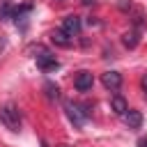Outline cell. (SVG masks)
Listing matches in <instances>:
<instances>
[{
    "label": "cell",
    "mask_w": 147,
    "mask_h": 147,
    "mask_svg": "<svg viewBox=\"0 0 147 147\" xmlns=\"http://www.w3.org/2000/svg\"><path fill=\"white\" fill-rule=\"evenodd\" d=\"M92 85H94V76H92L90 71H78V74H76L74 87H76L78 92H87V90H92Z\"/></svg>",
    "instance_id": "4"
},
{
    "label": "cell",
    "mask_w": 147,
    "mask_h": 147,
    "mask_svg": "<svg viewBox=\"0 0 147 147\" xmlns=\"http://www.w3.org/2000/svg\"><path fill=\"white\" fill-rule=\"evenodd\" d=\"M110 108H113V113H115V115H119V117H124V113L129 110V106H126L124 96H119V94H115V96L110 99Z\"/></svg>",
    "instance_id": "9"
},
{
    "label": "cell",
    "mask_w": 147,
    "mask_h": 147,
    "mask_svg": "<svg viewBox=\"0 0 147 147\" xmlns=\"http://www.w3.org/2000/svg\"><path fill=\"white\" fill-rule=\"evenodd\" d=\"M44 90H46V94H48V99H57V96H60V87H57L55 83H51V80H46V85H44Z\"/></svg>",
    "instance_id": "11"
},
{
    "label": "cell",
    "mask_w": 147,
    "mask_h": 147,
    "mask_svg": "<svg viewBox=\"0 0 147 147\" xmlns=\"http://www.w3.org/2000/svg\"><path fill=\"white\" fill-rule=\"evenodd\" d=\"M9 16H14V11H11L7 5H2V7H0V18H9Z\"/></svg>",
    "instance_id": "12"
},
{
    "label": "cell",
    "mask_w": 147,
    "mask_h": 147,
    "mask_svg": "<svg viewBox=\"0 0 147 147\" xmlns=\"http://www.w3.org/2000/svg\"><path fill=\"white\" fill-rule=\"evenodd\" d=\"M34 60H37V67L44 69V71H55V69L60 67L57 57H55L53 53H48L46 48H41V46H37V55H34Z\"/></svg>",
    "instance_id": "2"
},
{
    "label": "cell",
    "mask_w": 147,
    "mask_h": 147,
    "mask_svg": "<svg viewBox=\"0 0 147 147\" xmlns=\"http://www.w3.org/2000/svg\"><path fill=\"white\" fill-rule=\"evenodd\" d=\"M138 147H147V138H140L138 140Z\"/></svg>",
    "instance_id": "14"
},
{
    "label": "cell",
    "mask_w": 147,
    "mask_h": 147,
    "mask_svg": "<svg viewBox=\"0 0 147 147\" xmlns=\"http://www.w3.org/2000/svg\"><path fill=\"white\" fill-rule=\"evenodd\" d=\"M138 34H140L138 30H129V32L122 37V44H124L126 48H136V46H138V39H140Z\"/></svg>",
    "instance_id": "10"
},
{
    "label": "cell",
    "mask_w": 147,
    "mask_h": 147,
    "mask_svg": "<svg viewBox=\"0 0 147 147\" xmlns=\"http://www.w3.org/2000/svg\"><path fill=\"white\" fill-rule=\"evenodd\" d=\"M140 87H142V92H145V96H147V74L140 78Z\"/></svg>",
    "instance_id": "13"
},
{
    "label": "cell",
    "mask_w": 147,
    "mask_h": 147,
    "mask_svg": "<svg viewBox=\"0 0 147 147\" xmlns=\"http://www.w3.org/2000/svg\"><path fill=\"white\" fill-rule=\"evenodd\" d=\"M101 83H103L106 90L115 92V90L122 87V74H119V71H106V74L101 76Z\"/></svg>",
    "instance_id": "5"
},
{
    "label": "cell",
    "mask_w": 147,
    "mask_h": 147,
    "mask_svg": "<svg viewBox=\"0 0 147 147\" xmlns=\"http://www.w3.org/2000/svg\"><path fill=\"white\" fill-rule=\"evenodd\" d=\"M62 147H67V145H62Z\"/></svg>",
    "instance_id": "16"
},
{
    "label": "cell",
    "mask_w": 147,
    "mask_h": 147,
    "mask_svg": "<svg viewBox=\"0 0 147 147\" xmlns=\"http://www.w3.org/2000/svg\"><path fill=\"white\" fill-rule=\"evenodd\" d=\"M60 2H62V0H60Z\"/></svg>",
    "instance_id": "17"
},
{
    "label": "cell",
    "mask_w": 147,
    "mask_h": 147,
    "mask_svg": "<svg viewBox=\"0 0 147 147\" xmlns=\"http://www.w3.org/2000/svg\"><path fill=\"white\" fill-rule=\"evenodd\" d=\"M64 110H67V117H69L78 129L85 124V119H87V115H90L87 110H80V106H78V103H71V101L64 103Z\"/></svg>",
    "instance_id": "3"
},
{
    "label": "cell",
    "mask_w": 147,
    "mask_h": 147,
    "mask_svg": "<svg viewBox=\"0 0 147 147\" xmlns=\"http://www.w3.org/2000/svg\"><path fill=\"white\" fill-rule=\"evenodd\" d=\"M51 41H53L55 46H60V48H71V44H74V41H71V37H69L62 28L51 32Z\"/></svg>",
    "instance_id": "7"
},
{
    "label": "cell",
    "mask_w": 147,
    "mask_h": 147,
    "mask_svg": "<svg viewBox=\"0 0 147 147\" xmlns=\"http://www.w3.org/2000/svg\"><path fill=\"white\" fill-rule=\"evenodd\" d=\"M124 122H126L129 129H140V126H142V115H140V110L129 108V110L124 113Z\"/></svg>",
    "instance_id": "8"
},
{
    "label": "cell",
    "mask_w": 147,
    "mask_h": 147,
    "mask_svg": "<svg viewBox=\"0 0 147 147\" xmlns=\"http://www.w3.org/2000/svg\"><path fill=\"white\" fill-rule=\"evenodd\" d=\"M0 122L9 129V131H18L21 129V113L14 103H5L0 108Z\"/></svg>",
    "instance_id": "1"
},
{
    "label": "cell",
    "mask_w": 147,
    "mask_h": 147,
    "mask_svg": "<svg viewBox=\"0 0 147 147\" xmlns=\"http://www.w3.org/2000/svg\"><path fill=\"white\" fill-rule=\"evenodd\" d=\"M80 2H83V5H92L94 0H80Z\"/></svg>",
    "instance_id": "15"
},
{
    "label": "cell",
    "mask_w": 147,
    "mask_h": 147,
    "mask_svg": "<svg viewBox=\"0 0 147 147\" xmlns=\"http://www.w3.org/2000/svg\"><path fill=\"white\" fill-rule=\"evenodd\" d=\"M80 28H83V21L78 18V16H64V21H62V30L69 34V37H76L78 32H80Z\"/></svg>",
    "instance_id": "6"
}]
</instances>
